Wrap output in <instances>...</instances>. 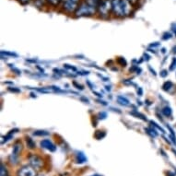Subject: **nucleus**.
Instances as JSON below:
<instances>
[{"label":"nucleus","instance_id":"nucleus-16","mask_svg":"<svg viewBox=\"0 0 176 176\" xmlns=\"http://www.w3.org/2000/svg\"><path fill=\"white\" fill-rule=\"evenodd\" d=\"M94 136H95V137L97 139H101V138H103V137L106 136V134L103 131H96V133H95Z\"/></svg>","mask_w":176,"mask_h":176},{"label":"nucleus","instance_id":"nucleus-23","mask_svg":"<svg viewBox=\"0 0 176 176\" xmlns=\"http://www.w3.org/2000/svg\"><path fill=\"white\" fill-rule=\"evenodd\" d=\"M64 67L66 68V69H69V70L77 71V68H76V67H74V66H70V65H67V64H65V65H64Z\"/></svg>","mask_w":176,"mask_h":176},{"label":"nucleus","instance_id":"nucleus-12","mask_svg":"<svg viewBox=\"0 0 176 176\" xmlns=\"http://www.w3.org/2000/svg\"><path fill=\"white\" fill-rule=\"evenodd\" d=\"M0 176H8L7 169L3 163H1V165H0Z\"/></svg>","mask_w":176,"mask_h":176},{"label":"nucleus","instance_id":"nucleus-20","mask_svg":"<svg viewBox=\"0 0 176 176\" xmlns=\"http://www.w3.org/2000/svg\"><path fill=\"white\" fill-rule=\"evenodd\" d=\"M176 68V57L173 58V61H172V64H171V66H170V70L171 71H174Z\"/></svg>","mask_w":176,"mask_h":176},{"label":"nucleus","instance_id":"nucleus-13","mask_svg":"<svg viewBox=\"0 0 176 176\" xmlns=\"http://www.w3.org/2000/svg\"><path fill=\"white\" fill-rule=\"evenodd\" d=\"M26 143H27V146H28L29 149H32L35 148V143L33 142V140L31 137H27L26 138Z\"/></svg>","mask_w":176,"mask_h":176},{"label":"nucleus","instance_id":"nucleus-7","mask_svg":"<svg viewBox=\"0 0 176 176\" xmlns=\"http://www.w3.org/2000/svg\"><path fill=\"white\" fill-rule=\"evenodd\" d=\"M18 176H37L36 170L31 165H25L21 167L17 173Z\"/></svg>","mask_w":176,"mask_h":176},{"label":"nucleus","instance_id":"nucleus-22","mask_svg":"<svg viewBox=\"0 0 176 176\" xmlns=\"http://www.w3.org/2000/svg\"><path fill=\"white\" fill-rule=\"evenodd\" d=\"M150 123H151V125H153L154 127H156V128H157V129H158V130H159V131H161V133H164V130H163V129H162V128H161V127H160L159 125H157V124H156V123H155V122H153V121H151Z\"/></svg>","mask_w":176,"mask_h":176},{"label":"nucleus","instance_id":"nucleus-5","mask_svg":"<svg viewBox=\"0 0 176 176\" xmlns=\"http://www.w3.org/2000/svg\"><path fill=\"white\" fill-rule=\"evenodd\" d=\"M29 162L32 167H33L35 170H40L43 166V159L36 154H32L30 155L29 158Z\"/></svg>","mask_w":176,"mask_h":176},{"label":"nucleus","instance_id":"nucleus-4","mask_svg":"<svg viewBox=\"0 0 176 176\" xmlns=\"http://www.w3.org/2000/svg\"><path fill=\"white\" fill-rule=\"evenodd\" d=\"M98 10L100 16H108L112 10V0H100L98 7Z\"/></svg>","mask_w":176,"mask_h":176},{"label":"nucleus","instance_id":"nucleus-6","mask_svg":"<svg viewBox=\"0 0 176 176\" xmlns=\"http://www.w3.org/2000/svg\"><path fill=\"white\" fill-rule=\"evenodd\" d=\"M80 0H64L63 2V8L66 12H76L78 9V4Z\"/></svg>","mask_w":176,"mask_h":176},{"label":"nucleus","instance_id":"nucleus-8","mask_svg":"<svg viewBox=\"0 0 176 176\" xmlns=\"http://www.w3.org/2000/svg\"><path fill=\"white\" fill-rule=\"evenodd\" d=\"M41 147L45 149H47V150H49V151H52V152L56 150V145L49 139H43L42 141H41Z\"/></svg>","mask_w":176,"mask_h":176},{"label":"nucleus","instance_id":"nucleus-2","mask_svg":"<svg viewBox=\"0 0 176 176\" xmlns=\"http://www.w3.org/2000/svg\"><path fill=\"white\" fill-rule=\"evenodd\" d=\"M97 9L98 8L95 7L94 6L90 5L87 1H84L78 7V9L76 10L75 15L77 17H89V16H92L93 14H95V12H96Z\"/></svg>","mask_w":176,"mask_h":176},{"label":"nucleus","instance_id":"nucleus-26","mask_svg":"<svg viewBox=\"0 0 176 176\" xmlns=\"http://www.w3.org/2000/svg\"><path fill=\"white\" fill-rule=\"evenodd\" d=\"M167 76H168V71H167V70H162V71L160 72V77L165 78V77H167Z\"/></svg>","mask_w":176,"mask_h":176},{"label":"nucleus","instance_id":"nucleus-21","mask_svg":"<svg viewBox=\"0 0 176 176\" xmlns=\"http://www.w3.org/2000/svg\"><path fill=\"white\" fill-rule=\"evenodd\" d=\"M1 55L2 56H4V55H6V56H18L16 54H14V53H9V52H5V51H1Z\"/></svg>","mask_w":176,"mask_h":176},{"label":"nucleus","instance_id":"nucleus-25","mask_svg":"<svg viewBox=\"0 0 176 176\" xmlns=\"http://www.w3.org/2000/svg\"><path fill=\"white\" fill-rule=\"evenodd\" d=\"M106 117H107V114H106V113L102 112V113H100V114H99V118H100V119H105Z\"/></svg>","mask_w":176,"mask_h":176},{"label":"nucleus","instance_id":"nucleus-19","mask_svg":"<svg viewBox=\"0 0 176 176\" xmlns=\"http://www.w3.org/2000/svg\"><path fill=\"white\" fill-rule=\"evenodd\" d=\"M130 115H135V116H137V117L141 118L142 120H147V118L145 117L143 115H141V114H139V113H137V112H132V113H130Z\"/></svg>","mask_w":176,"mask_h":176},{"label":"nucleus","instance_id":"nucleus-29","mask_svg":"<svg viewBox=\"0 0 176 176\" xmlns=\"http://www.w3.org/2000/svg\"><path fill=\"white\" fill-rule=\"evenodd\" d=\"M74 85H75V86H77V87H78V89H79V90H83L82 86H80V85H78V84H77L76 82H74Z\"/></svg>","mask_w":176,"mask_h":176},{"label":"nucleus","instance_id":"nucleus-1","mask_svg":"<svg viewBox=\"0 0 176 176\" xmlns=\"http://www.w3.org/2000/svg\"><path fill=\"white\" fill-rule=\"evenodd\" d=\"M112 11L117 17H125L131 11L129 0H112Z\"/></svg>","mask_w":176,"mask_h":176},{"label":"nucleus","instance_id":"nucleus-31","mask_svg":"<svg viewBox=\"0 0 176 176\" xmlns=\"http://www.w3.org/2000/svg\"><path fill=\"white\" fill-rule=\"evenodd\" d=\"M91 176H101V175H100V174H93V175Z\"/></svg>","mask_w":176,"mask_h":176},{"label":"nucleus","instance_id":"nucleus-24","mask_svg":"<svg viewBox=\"0 0 176 176\" xmlns=\"http://www.w3.org/2000/svg\"><path fill=\"white\" fill-rule=\"evenodd\" d=\"M171 38H172V34H171V33H168V32H165V33L163 34V37H162V39L163 40L171 39Z\"/></svg>","mask_w":176,"mask_h":176},{"label":"nucleus","instance_id":"nucleus-15","mask_svg":"<svg viewBox=\"0 0 176 176\" xmlns=\"http://www.w3.org/2000/svg\"><path fill=\"white\" fill-rule=\"evenodd\" d=\"M173 87V83L171 82V81H166L163 85H162V89L164 90H171V88Z\"/></svg>","mask_w":176,"mask_h":176},{"label":"nucleus","instance_id":"nucleus-18","mask_svg":"<svg viewBox=\"0 0 176 176\" xmlns=\"http://www.w3.org/2000/svg\"><path fill=\"white\" fill-rule=\"evenodd\" d=\"M33 135L34 136H47L49 135V133H47L46 131H35Z\"/></svg>","mask_w":176,"mask_h":176},{"label":"nucleus","instance_id":"nucleus-9","mask_svg":"<svg viewBox=\"0 0 176 176\" xmlns=\"http://www.w3.org/2000/svg\"><path fill=\"white\" fill-rule=\"evenodd\" d=\"M76 160H77L78 163H84V162L87 161V158L82 152H78L77 157H76Z\"/></svg>","mask_w":176,"mask_h":176},{"label":"nucleus","instance_id":"nucleus-14","mask_svg":"<svg viewBox=\"0 0 176 176\" xmlns=\"http://www.w3.org/2000/svg\"><path fill=\"white\" fill-rule=\"evenodd\" d=\"M145 131L149 135V136H151L152 137H155L158 136V134H157L156 130L155 129H151V128H145Z\"/></svg>","mask_w":176,"mask_h":176},{"label":"nucleus","instance_id":"nucleus-10","mask_svg":"<svg viewBox=\"0 0 176 176\" xmlns=\"http://www.w3.org/2000/svg\"><path fill=\"white\" fill-rule=\"evenodd\" d=\"M117 101L119 104L124 105V106H127V105H129V100L125 98V97H124V96H118Z\"/></svg>","mask_w":176,"mask_h":176},{"label":"nucleus","instance_id":"nucleus-30","mask_svg":"<svg viewBox=\"0 0 176 176\" xmlns=\"http://www.w3.org/2000/svg\"><path fill=\"white\" fill-rule=\"evenodd\" d=\"M139 95H140V96L142 95V89H141V88H139Z\"/></svg>","mask_w":176,"mask_h":176},{"label":"nucleus","instance_id":"nucleus-11","mask_svg":"<svg viewBox=\"0 0 176 176\" xmlns=\"http://www.w3.org/2000/svg\"><path fill=\"white\" fill-rule=\"evenodd\" d=\"M161 113L163 114V115L164 116H166V117H169V116H171L172 115V109L170 108V107H168V106H166V107H164L162 110H161Z\"/></svg>","mask_w":176,"mask_h":176},{"label":"nucleus","instance_id":"nucleus-32","mask_svg":"<svg viewBox=\"0 0 176 176\" xmlns=\"http://www.w3.org/2000/svg\"><path fill=\"white\" fill-rule=\"evenodd\" d=\"M37 176H43V175H42V174H41V175H37Z\"/></svg>","mask_w":176,"mask_h":176},{"label":"nucleus","instance_id":"nucleus-27","mask_svg":"<svg viewBox=\"0 0 176 176\" xmlns=\"http://www.w3.org/2000/svg\"><path fill=\"white\" fill-rule=\"evenodd\" d=\"M19 2H20L21 5H23V6H25V5H27V4H29L30 3V1L31 0H18Z\"/></svg>","mask_w":176,"mask_h":176},{"label":"nucleus","instance_id":"nucleus-17","mask_svg":"<svg viewBox=\"0 0 176 176\" xmlns=\"http://www.w3.org/2000/svg\"><path fill=\"white\" fill-rule=\"evenodd\" d=\"M49 4H51L54 7H57L58 5H60V3L64 0H47Z\"/></svg>","mask_w":176,"mask_h":176},{"label":"nucleus","instance_id":"nucleus-3","mask_svg":"<svg viewBox=\"0 0 176 176\" xmlns=\"http://www.w3.org/2000/svg\"><path fill=\"white\" fill-rule=\"evenodd\" d=\"M21 150H22V145H21V143H20V142L16 143L13 146L12 152H11V154L9 156V161H10L11 164L16 165V164L19 163V159H20Z\"/></svg>","mask_w":176,"mask_h":176},{"label":"nucleus","instance_id":"nucleus-28","mask_svg":"<svg viewBox=\"0 0 176 176\" xmlns=\"http://www.w3.org/2000/svg\"><path fill=\"white\" fill-rule=\"evenodd\" d=\"M9 90H10V91H13V92H20V90H16V89H11V88H9Z\"/></svg>","mask_w":176,"mask_h":176}]
</instances>
